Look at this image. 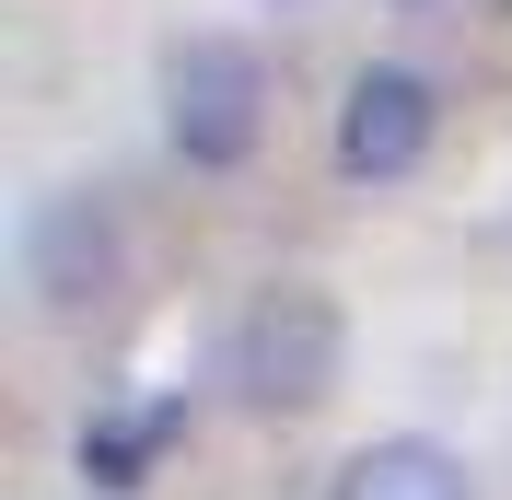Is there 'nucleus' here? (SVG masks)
<instances>
[{
    "label": "nucleus",
    "mask_w": 512,
    "mask_h": 500,
    "mask_svg": "<svg viewBox=\"0 0 512 500\" xmlns=\"http://www.w3.org/2000/svg\"><path fill=\"white\" fill-rule=\"evenodd\" d=\"M163 442H175V407H140V419H105V431H82V466H94L105 489H128V477L152 466Z\"/></svg>",
    "instance_id": "nucleus-6"
},
{
    "label": "nucleus",
    "mask_w": 512,
    "mask_h": 500,
    "mask_svg": "<svg viewBox=\"0 0 512 500\" xmlns=\"http://www.w3.org/2000/svg\"><path fill=\"white\" fill-rule=\"evenodd\" d=\"M431 128H443V94H431L408 59L350 70V94H338V175L396 187V175H419V163H431Z\"/></svg>",
    "instance_id": "nucleus-3"
},
{
    "label": "nucleus",
    "mask_w": 512,
    "mask_h": 500,
    "mask_svg": "<svg viewBox=\"0 0 512 500\" xmlns=\"http://www.w3.org/2000/svg\"><path fill=\"white\" fill-rule=\"evenodd\" d=\"M280 12H303V0H280Z\"/></svg>",
    "instance_id": "nucleus-7"
},
{
    "label": "nucleus",
    "mask_w": 512,
    "mask_h": 500,
    "mask_svg": "<svg viewBox=\"0 0 512 500\" xmlns=\"http://www.w3.org/2000/svg\"><path fill=\"white\" fill-rule=\"evenodd\" d=\"M117 268H128V245H117V221H105V198L59 187V198L24 210V280H35L47 314H94L117 291Z\"/></svg>",
    "instance_id": "nucleus-4"
},
{
    "label": "nucleus",
    "mask_w": 512,
    "mask_h": 500,
    "mask_svg": "<svg viewBox=\"0 0 512 500\" xmlns=\"http://www.w3.org/2000/svg\"><path fill=\"white\" fill-rule=\"evenodd\" d=\"M408 12H419V0H408Z\"/></svg>",
    "instance_id": "nucleus-8"
},
{
    "label": "nucleus",
    "mask_w": 512,
    "mask_h": 500,
    "mask_svg": "<svg viewBox=\"0 0 512 500\" xmlns=\"http://www.w3.org/2000/svg\"><path fill=\"white\" fill-rule=\"evenodd\" d=\"M163 140L198 175H233L268 140V59L245 35H175L163 47Z\"/></svg>",
    "instance_id": "nucleus-2"
},
{
    "label": "nucleus",
    "mask_w": 512,
    "mask_h": 500,
    "mask_svg": "<svg viewBox=\"0 0 512 500\" xmlns=\"http://www.w3.org/2000/svg\"><path fill=\"white\" fill-rule=\"evenodd\" d=\"M326 500H478V489H466V466H454L443 442L396 431V442H361L350 466H338V489H326Z\"/></svg>",
    "instance_id": "nucleus-5"
},
{
    "label": "nucleus",
    "mask_w": 512,
    "mask_h": 500,
    "mask_svg": "<svg viewBox=\"0 0 512 500\" xmlns=\"http://www.w3.org/2000/svg\"><path fill=\"white\" fill-rule=\"evenodd\" d=\"M338 373H350V314H338V291L268 280L233 314V396H245L256 419H315V407L338 396Z\"/></svg>",
    "instance_id": "nucleus-1"
}]
</instances>
